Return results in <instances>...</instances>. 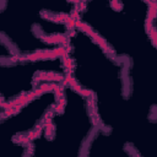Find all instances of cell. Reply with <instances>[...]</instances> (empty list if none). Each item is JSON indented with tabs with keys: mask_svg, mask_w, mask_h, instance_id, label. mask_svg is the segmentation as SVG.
Listing matches in <instances>:
<instances>
[{
	"mask_svg": "<svg viewBox=\"0 0 157 157\" xmlns=\"http://www.w3.org/2000/svg\"><path fill=\"white\" fill-rule=\"evenodd\" d=\"M1 110L50 85H63L67 80V66L64 53L12 56L0 59Z\"/></svg>",
	"mask_w": 157,
	"mask_h": 157,
	"instance_id": "3",
	"label": "cell"
},
{
	"mask_svg": "<svg viewBox=\"0 0 157 157\" xmlns=\"http://www.w3.org/2000/svg\"><path fill=\"white\" fill-rule=\"evenodd\" d=\"M63 53L67 81L90 97L102 129L119 131L135 119L125 60L77 23L69 33Z\"/></svg>",
	"mask_w": 157,
	"mask_h": 157,
	"instance_id": "1",
	"label": "cell"
},
{
	"mask_svg": "<svg viewBox=\"0 0 157 157\" xmlns=\"http://www.w3.org/2000/svg\"><path fill=\"white\" fill-rule=\"evenodd\" d=\"M61 85H50L21 101L16 105L1 110L2 136L10 141H27L44 124L60 99Z\"/></svg>",
	"mask_w": 157,
	"mask_h": 157,
	"instance_id": "4",
	"label": "cell"
},
{
	"mask_svg": "<svg viewBox=\"0 0 157 157\" xmlns=\"http://www.w3.org/2000/svg\"><path fill=\"white\" fill-rule=\"evenodd\" d=\"M93 104L70 81L60 87V99L43 126L27 140L29 157H81L99 130Z\"/></svg>",
	"mask_w": 157,
	"mask_h": 157,
	"instance_id": "2",
	"label": "cell"
}]
</instances>
